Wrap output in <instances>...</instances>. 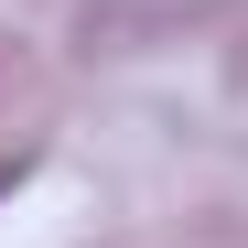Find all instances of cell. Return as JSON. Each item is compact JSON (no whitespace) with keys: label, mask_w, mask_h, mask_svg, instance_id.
I'll return each mask as SVG.
<instances>
[{"label":"cell","mask_w":248,"mask_h":248,"mask_svg":"<svg viewBox=\"0 0 248 248\" xmlns=\"http://www.w3.org/2000/svg\"><path fill=\"white\" fill-rule=\"evenodd\" d=\"M11 184H22V162H0V194H11Z\"/></svg>","instance_id":"cell-1"}]
</instances>
